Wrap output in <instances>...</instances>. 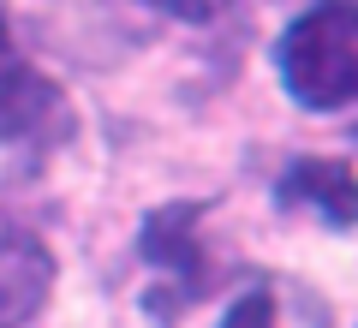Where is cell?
<instances>
[{"label":"cell","instance_id":"cell-1","mask_svg":"<svg viewBox=\"0 0 358 328\" xmlns=\"http://www.w3.org/2000/svg\"><path fill=\"white\" fill-rule=\"evenodd\" d=\"M287 96L305 114H334L358 101V0H317L275 42Z\"/></svg>","mask_w":358,"mask_h":328},{"label":"cell","instance_id":"cell-2","mask_svg":"<svg viewBox=\"0 0 358 328\" xmlns=\"http://www.w3.org/2000/svg\"><path fill=\"white\" fill-rule=\"evenodd\" d=\"M66 96L48 72L24 60V54L6 42V24H0V143H36L48 131H66Z\"/></svg>","mask_w":358,"mask_h":328},{"label":"cell","instance_id":"cell-3","mask_svg":"<svg viewBox=\"0 0 358 328\" xmlns=\"http://www.w3.org/2000/svg\"><path fill=\"white\" fill-rule=\"evenodd\" d=\"M203 203H162L138 227V257L179 280V299H203V245H197Z\"/></svg>","mask_w":358,"mask_h":328},{"label":"cell","instance_id":"cell-4","mask_svg":"<svg viewBox=\"0 0 358 328\" xmlns=\"http://www.w3.org/2000/svg\"><path fill=\"white\" fill-rule=\"evenodd\" d=\"M54 292V251L30 233L0 239V328H24L42 316Z\"/></svg>","mask_w":358,"mask_h":328},{"label":"cell","instance_id":"cell-5","mask_svg":"<svg viewBox=\"0 0 358 328\" xmlns=\"http://www.w3.org/2000/svg\"><path fill=\"white\" fill-rule=\"evenodd\" d=\"M281 203L287 209H317L334 227H358V173L329 155H299L281 173Z\"/></svg>","mask_w":358,"mask_h":328},{"label":"cell","instance_id":"cell-6","mask_svg":"<svg viewBox=\"0 0 358 328\" xmlns=\"http://www.w3.org/2000/svg\"><path fill=\"white\" fill-rule=\"evenodd\" d=\"M221 328H275V292H268V287L239 292V304L227 311V322H221Z\"/></svg>","mask_w":358,"mask_h":328},{"label":"cell","instance_id":"cell-7","mask_svg":"<svg viewBox=\"0 0 358 328\" xmlns=\"http://www.w3.org/2000/svg\"><path fill=\"white\" fill-rule=\"evenodd\" d=\"M138 6H150L162 18H179V24H209L215 18V0H138Z\"/></svg>","mask_w":358,"mask_h":328}]
</instances>
